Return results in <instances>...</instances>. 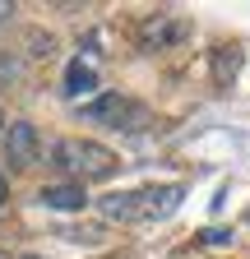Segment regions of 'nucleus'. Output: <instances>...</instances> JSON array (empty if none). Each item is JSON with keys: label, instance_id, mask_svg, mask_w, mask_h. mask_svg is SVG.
Returning a JSON list of instances; mask_svg holds the SVG:
<instances>
[{"label": "nucleus", "instance_id": "423d86ee", "mask_svg": "<svg viewBox=\"0 0 250 259\" xmlns=\"http://www.w3.org/2000/svg\"><path fill=\"white\" fill-rule=\"evenodd\" d=\"M42 204H47V208H60V213H79V208L88 204V194H84V185H74V181H56V185L42 190Z\"/></svg>", "mask_w": 250, "mask_h": 259}, {"label": "nucleus", "instance_id": "ddd939ff", "mask_svg": "<svg viewBox=\"0 0 250 259\" xmlns=\"http://www.w3.org/2000/svg\"><path fill=\"white\" fill-rule=\"evenodd\" d=\"M23 259H37V254H23Z\"/></svg>", "mask_w": 250, "mask_h": 259}, {"label": "nucleus", "instance_id": "1a4fd4ad", "mask_svg": "<svg viewBox=\"0 0 250 259\" xmlns=\"http://www.w3.org/2000/svg\"><path fill=\"white\" fill-rule=\"evenodd\" d=\"M10 19H14V0H0V28H5Z\"/></svg>", "mask_w": 250, "mask_h": 259}, {"label": "nucleus", "instance_id": "20e7f679", "mask_svg": "<svg viewBox=\"0 0 250 259\" xmlns=\"http://www.w3.org/2000/svg\"><path fill=\"white\" fill-rule=\"evenodd\" d=\"M190 37V23H185L181 14H148L144 19V28H139V47L144 51H167V47H176V42H185Z\"/></svg>", "mask_w": 250, "mask_h": 259}, {"label": "nucleus", "instance_id": "f8f14e48", "mask_svg": "<svg viewBox=\"0 0 250 259\" xmlns=\"http://www.w3.org/2000/svg\"><path fill=\"white\" fill-rule=\"evenodd\" d=\"M0 259H10V254H5V250H0Z\"/></svg>", "mask_w": 250, "mask_h": 259}, {"label": "nucleus", "instance_id": "7ed1b4c3", "mask_svg": "<svg viewBox=\"0 0 250 259\" xmlns=\"http://www.w3.org/2000/svg\"><path fill=\"white\" fill-rule=\"evenodd\" d=\"M84 116L107 120L111 130H144V120H148V111L135 102V97H120V93H107V97H98V102H88Z\"/></svg>", "mask_w": 250, "mask_h": 259}, {"label": "nucleus", "instance_id": "9b49d317", "mask_svg": "<svg viewBox=\"0 0 250 259\" xmlns=\"http://www.w3.org/2000/svg\"><path fill=\"white\" fill-rule=\"evenodd\" d=\"M0 125H5V111H0Z\"/></svg>", "mask_w": 250, "mask_h": 259}, {"label": "nucleus", "instance_id": "9d476101", "mask_svg": "<svg viewBox=\"0 0 250 259\" xmlns=\"http://www.w3.org/2000/svg\"><path fill=\"white\" fill-rule=\"evenodd\" d=\"M5 204H10V181L0 176V208H5Z\"/></svg>", "mask_w": 250, "mask_h": 259}, {"label": "nucleus", "instance_id": "0eeeda50", "mask_svg": "<svg viewBox=\"0 0 250 259\" xmlns=\"http://www.w3.org/2000/svg\"><path fill=\"white\" fill-rule=\"evenodd\" d=\"M88 88H98V70H93L88 60H70V70H65V93L79 97V93H88Z\"/></svg>", "mask_w": 250, "mask_h": 259}, {"label": "nucleus", "instance_id": "39448f33", "mask_svg": "<svg viewBox=\"0 0 250 259\" xmlns=\"http://www.w3.org/2000/svg\"><path fill=\"white\" fill-rule=\"evenodd\" d=\"M37 153H42L37 125L33 120H10L5 125V162H10L14 171H23V167H33V162H37Z\"/></svg>", "mask_w": 250, "mask_h": 259}, {"label": "nucleus", "instance_id": "6e6552de", "mask_svg": "<svg viewBox=\"0 0 250 259\" xmlns=\"http://www.w3.org/2000/svg\"><path fill=\"white\" fill-rule=\"evenodd\" d=\"M28 56H37V60H47L51 56V37L37 28V32H28Z\"/></svg>", "mask_w": 250, "mask_h": 259}, {"label": "nucleus", "instance_id": "f03ea898", "mask_svg": "<svg viewBox=\"0 0 250 259\" xmlns=\"http://www.w3.org/2000/svg\"><path fill=\"white\" fill-rule=\"evenodd\" d=\"M47 162H51L56 171H65L74 185H84V181H107L120 167V157L107 144H98V139H56L47 148Z\"/></svg>", "mask_w": 250, "mask_h": 259}, {"label": "nucleus", "instance_id": "f257e3e1", "mask_svg": "<svg viewBox=\"0 0 250 259\" xmlns=\"http://www.w3.org/2000/svg\"><path fill=\"white\" fill-rule=\"evenodd\" d=\"M185 190L181 185H139V190H111L98 199V218L102 222H125V227H139V222H162L181 208Z\"/></svg>", "mask_w": 250, "mask_h": 259}]
</instances>
